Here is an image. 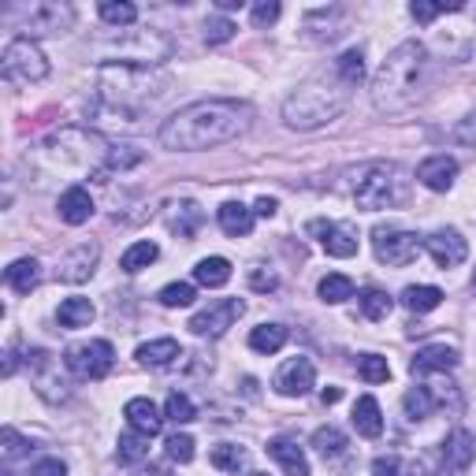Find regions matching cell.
Listing matches in <instances>:
<instances>
[{
    "mask_svg": "<svg viewBox=\"0 0 476 476\" xmlns=\"http://www.w3.org/2000/svg\"><path fill=\"white\" fill-rule=\"evenodd\" d=\"M146 454H149V436H141V432H134V428L123 432L119 443H116V462L119 465H138Z\"/></svg>",
    "mask_w": 476,
    "mask_h": 476,
    "instance_id": "33",
    "label": "cell"
},
{
    "mask_svg": "<svg viewBox=\"0 0 476 476\" xmlns=\"http://www.w3.org/2000/svg\"><path fill=\"white\" fill-rule=\"evenodd\" d=\"M354 428H358V436H365V440H380L383 436V409H380V402L372 399V395H361L358 402H354Z\"/></svg>",
    "mask_w": 476,
    "mask_h": 476,
    "instance_id": "23",
    "label": "cell"
},
{
    "mask_svg": "<svg viewBox=\"0 0 476 476\" xmlns=\"http://www.w3.org/2000/svg\"><path fill=\"white\" fill-rule=\"evenodd\" d=\"M75 23V12L71 4H56V0H49V4H34L30 15L23 19V37H37V34H64L68 27Z\"/></svg>",
    "mask_w": 476,
    "mask_h": 476,
    "instance_id": "11",
    "label": "cell"
},
{
    "mask_svg": "<svg viewBox=\"0 0 476 476\" xmlns=\"http://www.w3.org/2000/svg\"><path fill=\"white\" fill-rule=\"evenodd\" d=\"M164 220H168V227L179 235V238H194L198 227L205 223V213L198 201H175L168 213H164Z\"/></svg>",
    "mask_w": 476,
    "mask_h": 476,
    "instance_id": "22",
    "label": "cell"
},
{
    "mask_svg": "<svg viewBox=\"0 0 476 476\" xmlns=\"http://www.w3.org/2000/svg\"><path fill=\"white\" fill-rule=\"evenodd\" d=\"M358 376H361L365 383H387L391 365H387V358H380V354H361V358H358Z\"/></svg>",
    "mask_w": 476,
    "mask_h": 476,
    "instance_id": "41",
    "label": "cell"
},
{
    "mask_svg": "<svg viewBox=\"0 0 476 476\" xmlns=\"http://www.w3.org/2000/svg\"><path fill=\"white\" fill-rule=\"evenodd\" d=\"M157 257H160V246L146 238V242H134V246H127V254L119 257V268H123V272H131V276H138L141 268H149Z\"/></svg>",
    "mask_w": 476,
    "mask_h": 476,
    "instance_id": "34",
    "label": "cell"
},
{
    "mask_svg": "<svg viewBox=\"0 0 476 476\" xmlns=\"http://www.w3.org/2000/svg\"><path fill=\"white\" fill-rule=\"evenodd\" d=\"M317 294H320V302L339 305V302H346V298H354V279L343 276V272H331V276H324V279H320Z\"/></svg>",
    "mask_w": 476,
    "mask_h": 476,
    "instance_id": "38",
    "label": "cell"
},
{
    "mask_svg": "<svg viewBox=\"0 0 476 476\" xmlns=\"http://www.w3.org/2000/svg\"><path fill=\"white\" fill-rule=\"evenodd\" d=\"M454 179H458V160L447 157V153H436V157H428L417 164V182L428 186V190H436V194H447Z\"/></svg>",
    "mask_w": 476,
    "mask_h": 476,
    "instance_id": "16",
    "label": "cell"
},
{
    "mask_svg": "<svg viewBox=\"0 0 476 476\" xmlns=\"http://www.w3.org/2000/svg\"><path fill=\"white\" fill-rule=\"evenodd\" d=\"M276 209H279V205H276L272 198H261V201L254 205V216H261V220H272V216H276Z\"/></svg>",
    "mask_w": 476,
    "mask_h": 476,
    "instance_id": "51",
    "label": "cell"
},
{
    "mask_svg": "<svg viewBox=\"0 0 476 476\" xmlns=\"http://www.w3.org/2000/svg\"><path fill=\"white\" fill-rule=\"evenodd\" d=\"M23 454H30V443L19 436L15 428H4V432H0V458H4V465H12L15 458H23Z\"/></svg>",
    "mask_w": 476,
    "mask_h": 476,
    "instance_id": "43",
    "label": "cell"
},
{
    "mask_svg": "<svg viewBox=\"0 0 476 476\" xmlns=\"http://www.w3.org/2000/svg\"><path fill=\"white\" fill-rule=\"evenodd\" d=\"M268 454L283 465L286 476H309V458H305V450L294 440H272L268 443Z\"/></svg>",
    "mask_w": 476,
    "mask_h": 476,
    "instance_id": "25",
    "label": "cell"
},
{
    "mask_svg": "<svg viewBox=\"0 0 476 476\" xmlns=\"http://www.w3.org/2000/svg\"><path fill=\"white\" fill-rule=\"evenodd\" d=\"M436 391L432 387H409L406 391V399H402V409H406V417L417 424V421H428L432 417V409H436Z\"/></svg>",
    "mask_w": 476,
    "mask_h": 476,
    "instance_id": "31",
    "label": "cell"
},
{
    "mask_svg": "<svg viewBox=\"0 0 476 476\" xmlns=\"http://www.w3.org/2000/svg\"><path fill=\"white\" fill-rule=\"evenodd\" d=\"M358 305H361L365 320H387V317H391V309H395L391 294L380 291V286H365V291L358 294Z\"/></svg>",
    "mask_w": 476,
    "mask_h": 476,
    "instance_id": "35",
    "label": "cell"
},
{
    "mask_svg": "<svg viewBox=\"0 0 476 476\" xmlns=\"http://www.w3.org/2000/svg\"><path fill=\"white\" fill-rule=\"evenodd\" d=\"M254 123V109L242 101L227 97H209L194 101V105L179 109L172 119H164L160 127V146L172 153H198V149H216L227 141L242 138Z\"/></svg>",
    "mask_w": 476,
    "mask_h": 476,
    "instance_id": "1",
    "label": "cell"
},
{
    "mask_svg": "<svg viewBox=\"0 0 476 476\" xmlns=\"http://www.w3.org/2000/svg\"><path fill=\"white\" fill-rule=\"evenodd\" d=\"M250 286H254V291H261V294H268V291H276V286H279V276L272 272V268L257 264V268H250Z\"/></svg>",
    "mask_w": 476,
    "mask_h": 476,
    "instance_id": "47",
    "label": "cell"
},
{
    "mask_svg": "<svg viewBox=\"0 0 476 476\" xmlns=\"http://www.w3.org/2000/svg\"><path fill=\"white\" fill-rule=\"evenodd\" d=\"M476 458V436L465 428H454L447 443H443V462H440V476H469Z\"/></svg>",
    "mask_w": 476,
    "mask_h": 476,
    "instance_id": "12",
    "label": "cell"
},
{
    "mask_svg": "<svg viewBox=\"0 0 476 476\" xmlns=\"http://www.w3.org/2000/svg\"><path fill=\"white\" fill-rule=\"evenodd\" d=\"M465 4H428V0H413L409 4V15L417 19V23H432V19H440L443 12H462Z\"/></svg>",
    "mask_w": 476,
    "mask_h": 476,
    "instance_id": "45",
    "label": "cell"
},
{
    "mask_svg": "<svg viewBox=\"0 0 476 476\" xmlns=\"http://www.w3.org/2000/svg\"><path fill=\"white\" fill-rule=\"evenodd\" d=\"M97 261H101V246L97 242H82V246H75L71 254L60 257L56 279H64V283H86L97 272Z\"/></svg>",
    "mask_w": 476,
    "mask_h": 476,
    "instance_id": "15",
    "label": "cell"
},
{
    "mask_svg": "<svg viewBox=\"0 0 476 476\" xmlns=\"http://www.w3.org/2000/svg\"><path fill=\"white\" fill-rule=\"evenodd\" d=\"M372 250H376L380 264L402 268L409 261H417V254L424 250V242L413 231H402V227H376V231H372Z\"/></svg>",
    "mask_w": 476,
    "mask_h": 476,
    "instance_id": "8",
    "label": "cell"
},
{
    "mask_svg": "<svg viewBox=\"0 0 476 476\" xmlns=\"http://www.w3.org/2000/svg\"><path fill=\"white\" fill-rule=\"evenodd\" d=\"M354 90H358V86L335 68V60H331V68L313 71L291 97L283 101V119H286V127H294V131L327 127V123H335V119L346 112Z\"/></svg>",
    "mask_w": 476,
    "mask_h": 476,
    "instance_id": "2",
    "label": "cell"
},
{
    "mask_svg": "<svg viewBox=\"0 0 476 476\" xmlns=\"http://www.w3.org/2000/svg\"><path fill=\"white\" fill-rule=\"evenodd\" d=\"M235 23L231 19H223V15H216V19H209V23H205V41H209V45H223V41H231L235 37Z\"/></svg>",
    "mask_w": 476,
    "mask_h": 476,
    "instance_id": "46",
    "label": "cell"
},
{
    "mask_svg": "<svg viewBox=\"0 0 476 476\" xmlns=\"http://www.w3.org/2000/svg\"><path fill=\"white\" fill-rule=\"evenodd\" d=\"M309 235H317L320 246L331 254V257H354L358 254V227L343 220V223H331V220H309Z\"/></svg>",
    "mask_w": 476,
    "mask_h": 476,
    "instance_id": "10",
    "label": "cell"
},
{
    "mask_svg": "<svg viewBox=\"0 0 476 476\" xmlns=\"http://www.w3.org/2000/svg\"><path fill=\"white\" fill-rule=\"evenodd\" d=\"M101 19H105L109 27H131L138 19V8L127 4V0H105V4H101Z\"/></svg>",
    "mask_w": 476,
    "mask_h": 476,
    "instance_id": "40",
    "label": "cell"
},
{
    "mask_svg": "<svg viewBox=\"0 0 476 476\" xmlns=\"http://www.w3.org/2000/svg\"><path fill=\"white\" fill-rule=\"evenodd\" d=\"M454 138H458L462 146H476V112H469L458 127H454Z\"/></svg>",
    "mask_w": 476,
    "mask_h": 476,
    "instance_id": "50",
    "label": "cell"
},
{
    "mask_svg": "<svg viewBox=\"0 0 476 476\" xmlns=\"http://www.w3.org/2000/svg\"><path fill=\"white\" fill-rule=\"evenodd\" d=\"M320 399H324V406H335V402L343 399V391H339V387H324V391H320Z\"/></svg>",
    "mask_w": 476,
    "mask_h": 476,
    "instance_id": "52",
    "label": "cell"
},
{
    "mask_svg": "<svg viewBox=\"0 0 476 476\" xmlns=\"http://www.w3.org/2000/svg\"><path fill=\"white\" fill-rule=\"evenodd\" d=\"M164 447H168V458L186 465V462H194V436H186V432H172L168 440H164Z\"/></svg>",
    "mask_w": 476,
    "mask_h": 476,
    "instance_id": "44",
    "label": "cell"
},
{
    "mask_svg": "<svg viewBox=\"0 0 476 476\" xmlns=\"http://www.w3.org/2000/svg\"><path fill=\"white\" fill-rule=\"evenodd\" d=\"M346 447H350L346 432H343V428H335V424H320V428L313 432V450L320 454L324 462H339L343 454H346Z\"/></svg>",
    "mask_w": 476,
    "mask_h": 476,
    "instance_id": "27",
    "label": "cell"
},
{
    "mask_svg": "<svg viewBox=\"0 0 476 476\" xmlns=\"http://www.w3.org/2000/svg\"><path fill=\"white\" fill-rule=\"evenodd\" d=\"M134 358L146 368H168V365H175V358H182V350L175 339H153V343H141Z\"/></svg>",
    "mask_w": 476,
    "mask_h": 476,
    "instance_id": "24",
    "label": "cell"
},
{
    "mask_svg": "<svg viewBox=\"0 0 476 476\" xmlns=\"http://www.w3.org/2000/svg\"><path fill=\"white\" fill-rule=\"evenodd\" d=\"M472 291H476V272H472Z\"/></svg>",
    "mask_w": 476,
    "mask_h": 476,
    "instance_id": "54",
    "label": "cell"
},
{
    "mask_svg": "<svg viewBox=\"0 0 476 476\" xmlns=\"http://www.w3.org/2000/svg\"><path fill=\"white\" fill-rule=\"evenodd\" d=\"M194 279L201 286H209V291H216V286H223L227 279H231V261L227 257H205L194 264Z\"/></svg>",
    "mask_w": 476,
    "mask_h": 476,
    "instance_id": "32",
    "label": "cell"
},
{
    "mask_svg": "<svg viewBox=\"0 0 476 476\" xmlns=\"http://www.w3.org/2000/svg\"><path fill=\"white\" fill-rule=\"evenodd\" d=\"M216 220H220V231L231 235V238H246L254 231V209H246L242 201H223L216 209Z\"/></svg>",
    "mask_w": 476,
    "mask_h": 476,
    "instance_id": "20",
    "label": "cell"
},
{
    "mask_svg": "<svg viewBox=\"0 0 476 476\" xmlns=\"http://www.w3.org/2000/svg\"><path fill=\"white\" fill-rule=\"evenodd\" d=\"M164 421H172V424H190V421H198V406L186 399V395H179V391H172L168 402H164Z\"/></svg>",
    "mask_w": 476,
    "mask_h": 476,
    "instance_id": "39",
    "label": "cell"
},
{
    "mask_svg": "<svg viewBox=\"0 0 476 476\" xmlns=\"http://www.w3.org/2000/svg\"><path fill=\"white\" fill-rule=\"evenodd\" d=\"M424 250H428V257L436 261L440 268H458V264L469 257V242L462 238V231H454V227H443V231H436V235L424 238Z\"/></svg>",
    "mask_w": 476,
    "mask_h": 476,
    "instance_id": "14",
    "label": "cell"
},
{
    "mask_svg": "<svg viewBox=\"0 0 476 476\" xmlns=\"http://www.w3.org/2000/svg\"><path fill=\"white\" fill-rule=\"evenodd\" d=\"M0 68H4V78L15 82V86H34V82L49 75V60L30 37H15V41H8L4 64Z\"/></svg>",
    "mask_w": 476,
    "mask_h": 476,
    "instance_id": "6",
    "label": "cell"
},
{
    "mask_svg": "<svg viewBox=\"0 0 476 476\" xmlns=\"http://www.w3.org/2000/svg\"><path fill=\"white\" fill-rule=\"evenodd\" d=\"M250 476H268V472H250Z\"/></svg>",
    "mask_w": 476,
    "mask_h": 476,
    "instance_id": "55",
    "label": "cell"
},
{
    "mask_svg": "<svg viewBox=\"0 0 476 476\" xmlns=\"http://www.w3.org/2000/svg\"><path fill=\"white\" fill-rule=\"evenodd\" d=\"M372 476H424V465L399 458V454H380V458L372 462Z\"/></svg>",
    "mask_w": 476,
    "mask_h": 476,
    "instance_id": "36",
    "label": "cell"
},
{
    "mask_svg": "<svg viewBox=\"0 0 476 476\" xmlns=\"http://www.w3.org/2000/svg\"><path fill=\"white\" fill-rule=\"evenodd\" d=\"M123 417H127V424H131L134 432H141V436H149V440L164 428L160 409H157L149 399H131L127 406H123Z\"/></svg>",
    "mask_w": 476,
    "mask_h": 476,
    "instance_id": "21",
    "label": "cell"
},
{
    "mask_svg": "<svg viewBox=\"0 0 476 476\" xmlns=\"http://www.w3.org/2000/svg\"><path fill=\"white\" fill-rule=\"evenodd\" d=\"M428 82V49L421 41H402L387 52L372 78V105L383 116H402L421 101Z\"/></svg>",
    "mask_w": 476,
    "mask_h": 476,
    "instance_id": "3",
    "label": "cell"
},
{
    "mask_svg": "<svg viewBox=\"0 0 476 476\" xmlns=\"http://www.w3.org/2000/svg\"><path fill=\"white\" fill-rule=\"evenodd\" d=\"M242 313H246L242 298H223V302H213L209 309H201V313H194L186 327H190L194 335H201V339H220L227 327H235V320Z\"/></svg>",
    "mask_w": 476,
    "mask_h": 476,
    "instance_id": "9",
    "label": "cell"
},
{
    "mask_svg": "<svg viewBox=\"0 0 476 476\" xmlns=\"http://www.w3.org/2000/svg\"><path fill=\"white\" fill-rule=\"evenodd\" d=\"M279 4H276V0H261V4H254V23L257 27H272L276 23V19H279Z\"/></svg>",
    "mask_w": 476,
    "mask_h": 476,
    "instance_id": "48",
    "label": "cell"
},
{
    "mask_svg": "<svg viewBox=\"0 0 476 476\" xmlns=\"http://www.w3.org/2000/svg\"><path fill=\"white\" fill-rule=\"evenodd\" d=\"M413 376H428V372H450L458 368V346H447V343H428L417 350V358L409 361Z\"/></svg>",
    "mask_w": 476,
    "mask_h": 476,
    "instance_id": "17",
    "label": "cell"
},
{
    "mask_svg": "<svg viewBox=\"0 0 476 476\" xmlns=\"http://www.w3.org/2000/svg\"><path fill=\"white\" fill-rule=\"evenodd\" d=\"M64 365L75 372L78 380H105L112 365H116V350L109 339H90V343H75L68 346Z\"/></svg>",
    "mask_w": 476,
    "mask_h": 476,
    "instance_id": "7",
    "label": "cell"
},
{
    "mask_svg": "<svg viewBox=\"0 0 476 476\" xmlns=\"http://www.w3.org/2000/svg\"><path fill=\"white\" fill-rule=\"evenodd\" d=\"M194 298H198L194 283H168L160 291V305H168V309H186V305H194Z\"/></svg>",
    "mask_w": 476,
    "mask_h": 476,
    "instance_id": "42",
    "label": "cell"
},
{
    "mask_svg": "<svg viewBox=\"0 0 476 476\" xmlns=\"http://www.w3.org/2000/svg\"><path fill=\"white\" fill-rule=\"evenodd\" d=\"M27 365L34 368V383H37V391H41V395H45V399H60L56 395V391L52 387H60V391H64V395H68V380L64 376H60V365L45 354V350H34V354H27Z\"/></svg>",
    "mask_w": 476,
    "mask_h": 476,
    "instance_id": "18",
    "label": "cell"
},
{
    "mask_svg": "<svg viewBox=\"0 0 476 476\" xmlns=\"http://www.w3.org/2000/svg\"><path fill=\"white\" fill-rule=\"evenodd\" d=\"M93 317H97V309H93L90 298H68V302H60V309H56L60 327H90Z\"/></svg>",
    "mask_w": 476,
    "mask_h": 476,
    "instance_id": "29",
    "label": "cell"
},
{
    "mask_svg": "<svg viewBox=\"0 0 476 476\" xmlns=\"http://www.w3.org/2000/svg\"><path fill=\"white\" fill-rule=\"evenodd\" d=\"M168 86L172 78L160 68L127 64V60H105L97 68V97L119 116H141L168 93Z\"/></svg>",
    "mask_w": 476,
    "mask_h": 476,
    "instance_id": "4",
    "label": "cell"
},
{
    "mask_svg": "<svg viewBox=\"0 0 476 476\" xmlns=\"http://www.w3.org/2000/svg\"><path fill=\"white\" fill-rule=\"evenodd\" d=\"M276 391L286 399H302L309 395V391L317 387V365L309 361V358H291V361H283L279 372H276Z\"/></svg>",
    "mask_w": 476,
    "mask_h": 476,
    "instance_id": "13",
    "label": "cell"
},
{
    "mask_svg": "<svg viewBox=\"0 0 476 476\" xmlns=\"http://www.w3.org/2000/svg\"><path fill=\"white\" fill-rule=\"evenodd\" d=\"M402 305L409 309V313H432V309H440L443 305V291L440 286H432V283H417V286H406L402 291Z\"/></svg>",
    "mask_w": 476,
    "mask_h": 476,
    "instance_id": "28",
    "label": "cell"
},
{
    "mask_svg": "<svg viewBox=\"0 0 476 476\" xmlns=\"http://www.w3.org/2000/svg\"><path fill=\"white\" fill-rule=\"evenodd\" d=\"M209 462L220 472H238V469H246V462H250V450L238 447V443H220V447H213Z\"/></svg>",
    "mask_w": 476,
    "mask_h": 476,
    "instance_id": "37",
    "label": "cell"
},
{
    "mask_svg": "<svg viewBox=\"0 0 476 476\" xmlns=\"http://www.w3.org/2000/svg\"><path fill=\"white\" fill-rule=\"evenodd\" d=\"M4 283L12 286L15 294H30L34 286L41 283V264L34 257H19L8 264V272H4Z\"/></svg>",
    "mask_w": 476,
    "mask_h": 476,
    "instance_id": "26",
    "label": "cell"
},
{
    "mask_svg": "<svg viewBox=\"0 0 476 476\" xmlns=\"http://www.w3.org/2000/svg\"><path fill=\"white\" fill-rule=\"evenodd\" d=\"M60 220L64 223H71V227H82L90 216H93V198H90V190L86 186H68L64 194H60Z\"/></svg>",
    "mask_w": 476,
    "mask_h": 476,
    "instance_id": "19",
    "label": "cell"
},
{
    "mask_svg": "<svg viewBox=\"0 0 476 476\" xmlns=\"http://www.w3.org/2000/svg\"><path fill=\"white\" fill-rule=\"evenodd\" d=\"M30 476H68V465L60 462V458H37Z\"/></svg>",
    "mask_w": 476,
    "mask_h": 476,
    "instance_id": "49",
    "label": "cell"
},
{
    "mask_svg": "<svg viewBox=\"0 0 476 476\" xmlns=\"http://www.w3.org/2000/svg\"><path fill=\"white\" fill-rule=\"evenodd\" d=\"M216 4H220L223 12H235V8H242V0H216Z\"/></svg>",
    "mask_w": 476,
    "mask_h": 476,
    "instance_id": "53",
    "label": "cell"
},
{
    "mask_svg": "<svg viewBox=\"0 0 476 476\" xmlns=\"http://www.w3.org/2000/svg\"><path fill=\"white\" fill-rule=\"evenodd\" d=\"M286 339H291V331L283 324H261L250 331V350H257V354H279Z\"/></svg>",
    "mask_w": 476,
    "mask_h": 476,
    "instance_id": "30",
    "label": "cell"
},
{
    "mask_svg": "<svg viewBox=\"0 0 476 476\" xmlns=\"http://www.w3.org/2000/svg\"><path fill=\"white\" fill-rule=\"evenodd\" d=\"M406 198H409V179L395 164H368L354 179V201L365 213L395 209V205H406Z\"/></svg>",
    "mask_w": 476,
    "mask_h": 476,
    "instance_id": "5",
    "label": "cell"
}]
</instances>
